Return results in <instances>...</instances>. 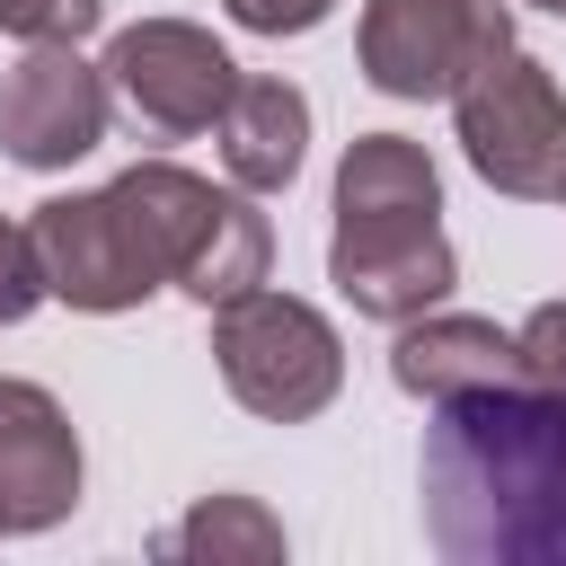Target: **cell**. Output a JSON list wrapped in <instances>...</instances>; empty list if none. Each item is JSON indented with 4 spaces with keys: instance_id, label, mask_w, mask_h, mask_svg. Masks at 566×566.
Returning <instances> with one entry per match:
<instances>
[{
    "instance_id": "10",
    "label": "cell",
    "mask_w": 566,
    "mask_h": 566,
    "mask_svg": "<svg viewBox=\"0 0 566 566\" xmlns=\"http://www.w3.org/2000/svg\"><path fill=\"white\" fill-rule=\"evenodd\" d=\"M80 513V433L44 380H0V531H53Z\"/></svg>"
},
{
    "instance_id": "14",
    "label": "cell",
    "mask_w": 566,
    "mask_h": 566,
    "mask_svg": "<svg viewBox=\"0 0 566 566\" xmlns=\"http://www.w3.org/2000/svg\"><path fill=\"white\" fill-rule=\"evenodd\" d=\"M159 557H203V566H274L283 522L256 495H203L177 531H159Z\"/></svg>"
},
{
    "instance_id": "18",
    "label": "cell",
    "mask_w": 566,
    "mask_h": 566,
    "mask_svg": "<svg viewBox=\"0 0 566 566\" xmlns=\"http://www.w3.org/2000/svg\"><path fill=\"white\" fill-rule=\"evenodd\" d=\"M221 9H230V27H248V35H310V27L336 18V0H221Z\"/></svg>"
},
{
    "instance_id": "2",
    "label": "cell",
    "mask_w": 566,
    "mask_h": 566,
    "mask_svg": "<svg viewBox=\"0 0 566 566\" xmlns=\"http://www.w3.org/2000/svg\"><path fill=\"white\" fill-rule=\"evenodd\" d=\"M106 195H115V212L133 221L142 256L159 265V283L195 292L203 310L256 292L265 265H274V221L256 212V195L212 186V177H195V168H177V159H133Z\"/></svg>"
},
{
    "instance_id": "19",
    "label": "cell",
    "mask_w": 566,
    "mask_h": 566,
    "mask_svg": "<svg viewBox=\"0 0 566 566\" xmlns=\"http://www.w3.org/2000/svg\"><path fill=\"white\" fill-rule=\"evenodd\" d=\"M531 9H548V18H566V0H531Z\"/></svg>"
},
{
    "instance_id": "1",
    "label": "cell",
    "mask_w": 566,
    "mask_h": 566,
    "mask_svg": "<svg viewBox=\"0 0 566 566\" xmlns=\"http://www.w3.org/2000/svg\"><path fill=\"white\" fill-rule=\"evenodd\" d=\"M424 539L451 566H566V389H460L424 424Z\"/></svg>"
},
{
    "instance_id": "5",
    "label": "cell",
    "mask_w": 566,
    "mask_h": 566,
    "mask_svg": "<svg viewBox=\"0 0 566 566\" xmlns=\"http://www.w3.org/2000/svg\"><path fill=\"white\" fill-rule=\"evenodd\" d=\"M513 44V0H363L354 62L380 97H451L486 53Z\"/></svg>"
},
{
    "instance_id": "12",
    "label": "cell",
    "mask_w": 566,
    "mask_h": 566,
    "mask_svg": "<svg viewBox=\"0 0 566 566\" xmlns=\"http://www.w3.org/2000/svg\"><path fill=\"white\" fill-rule=\"evenodd\" d=\"M212 133H221V177L239 195H283L310 159V97L292 80H239Z\"/></svg>"
},
{
    "instance_id": "9",
    "label": "cell",
    "mask_w": 566,
    "mask_h": 566,
    "mask_svg": "<svg viewBox=\"0 0 566 566\" xmlns=\"http://www.w3.org/2000/svg\"><path fill=\"white\" fill-rule=\"evenodd\" d=\"M327 283L354 301V318H416L442 310L460 283V256L442 239V212H398V221H336L327 239Z\"/></svg>"
},
{
    "instance_id": "16",
    "label": "cell",
    "mask_w": 566,
    "mask_h": 566,
    "mask_svg": "<svg viewBox=\"0 0 566 566\" xmlns=\"http://www.w3.org/2000/svg\"><path fill=\"white\" fill-rule=\"evenodd\" d=\"M513 380L566 389V301H539V310L513 327Z\"/></svg>"
},
{
    "instance_id": "7",
    "label": "cell",
    "mask_w": 566,
    "mask_h": 566,
    "mask_svg": "<svg viewBox=\"0 0 566 566\" xmlns=\"http://www.w3.org/2000/svg\"><path fill=\"white\" fill-rule=\"evenodd\" d=\"M106 115H115V88L97 62H80V44H27L9 71H0V159L9 168H71L106 142Z\"/></svg>"
},
{
    "instance_id": "3",
    "label": "cell",
    "mask_w": 566,
    "mask_h": 566,
    "mask_svg": "<svg viewBox=\"0 0 566 566\" xmlns=\"http://www.w3.org/2000/svg\"><path fill=\"white\" fill-rule=\"evenodd\" d=\"M212 363H221V389L265 424H310L345 389V345L327 310H310L301 292H265V283L212 310Z\"/></svg>"
},
{
    "instance_id": "15",
    "label": "cell",
    "mask_w": 566,
    "mask_h": 566,
    "mask_svg": "<svg viewBox=\"0 0 566 566\" xmlns=\"http://www.w3.org/2000/svg\"><path fill=\"white\" fill-rule=\"evenodd\" d=\"M97 18H106V0H0V35H18V44H80V35H97Z\"/></svg>"
},
{
    "instance_id": "17",
    "label": "cell",
    "mask_w": 566,
    "mask_h": 566,
    "mask_svg": "<svg viewBox=\"0 0 566 566\" xmlns=\"http://www.w3.org/2000/svg\"><path fill=\"white\" fill-rule=\"evenodd\" d=\"M35 301H53V292H44V256H35L27 221H0V327L35 318Z\"/></svg>"
},
{
    "instance_id": "11",
    "label": "cell",
    "mask_w": 566,
    "mask_h": 566,
    "mask_svg": "<svg viewBox=\"0 0 566 566\" xmlns=\"http://www.w3.org/2000/svg\"><path fill=\"white\" fill-rule=\"evenodd\" d=\"M389 380L424 407H442L460 389H495V380H513V327L469 318V310H416V318H398Z\"/></svg>"
},
{
    "instance_id": "13",
    "label": "cell",
    "mask_w": 566,
    "mask_h": 566,
    "mask_svg": "<svg viewBox=\"0 0 566 566\" xmlns=\"http://www.w3.org/2000/svg\"><path fill=\"white\" fill-rule=\"evenodd\" d=\"M398 212H442V168L407 133H354L336 159V221H398Z\"/></svg>"
},
{
    "instance_id": "21",
    "label": "cell",
    "mask_w": 566,
    "mask_h": 566,
    "mask_svg": "<svg viewBox=\"0 0 566 566\" xmlns=\"http://www.w3.org/2000/svg\"><path fill=\"white\" fill-rule=\"evenodd\" d=\"M0 539H9V531H0Z\"/></svg>"
},
{
    "instance_id": "20",
    "label": "cell",
    "mask_w": 566,
    "mask_h": 566,
    "mask_svg": "<svg viewBox=\"0 0 566 566\" xmlns=\"http://www.w3.org/2000/svg\"><path fill=\"white\" fill-rule=\"evenodd\" d=\"M557 203H566V186H557Z\"/></svg>"
},
{
    "instance_id": "6",
    "label": "cell",
    "mask_w": 566,
    "mask_h": 566,
    "mask_svg": "<svg viewBox=\"0 0 566 566\" xmlns=\"http://www.w3.org/2000/svg\"><path fill=\"white\" fill-rule=\"evenodd\" d=\"M97 71H106L115 106H124L142 133H159V142L212 133L221 106H230V88H239V62H230V53L212 44V27H195V18H142V27H124Z\"/></svg>"
},
{
    "instance_id": "8",
    "label": "cell",
    "mask_w": 566,
    "mask_h": 566,
    "mask_svg": "<svg viewBox=\"0 0 566 566\" xmlns=\"http://www.w3.org/2000/svg\"><path fill=\"white\" fill-rule=\"evenodd\" d=\"M27 239L44 256V292L71 301V310H88V318H115V310H142L150 292H168L106 186L97 195H44L35 221H27Z\"/></svg>"
},
{
    "instance_id": "4",
    "label": "cell",
    "mask_w": 566,
    "mask_h": 566,
    "mask_svg": "<svg viewBox=\"0 0 566 566\" xmlns=\"http://www.w3.org/2000/svg\"><path fill=\"white\" fill-rule=\"evenodd\" d=\"M451 124L469 168L513 203H557L566 186V88L539 53L504 44L451 88Z\"/></svg>"
}]
</instances>
